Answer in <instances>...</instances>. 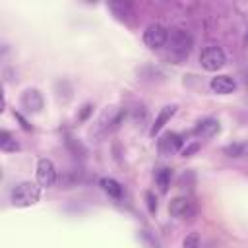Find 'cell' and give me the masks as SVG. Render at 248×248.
I'll return each mask as SVG.
<instances>
[{
    "mask_svg": "<svg viewBox=\"0 0 248 248\" xmlns=\"http://www.w3.org/2000/svg\"><path fill=\"white\" fill-rule=\"evenodd\" d=\"M225 62H227V56H225V52H223L221 46H207V48H203L202 54H200V64H202V68L207 70V72H217V70H221V68L225 66Z\"/></svg>",
    "mask_w": 248,
    "mask_h": 248,
    "instance_id": "obj_3",
    "label": "cell"
},
{
    "mask_svg": "<svg viewBox=\"0 0 248 248\" xmlns=\"http://www.w3.org/2000/svg\"><path fill=\"white\" fill-rule=\"evenodd\" d=\"M219 130H221V126H219V120L217 118H203V120H200L196 124L194 136H198V138H211Z\"/></svg>",
    "mask_w": 248,
    "mask_h": 248,
    "instance_id": "obj_11",
    "label": "cell"
},
{
    "mask_svg": "<svg viewBox=\"0 0 248 248\" xmlns=\"http://www.w3.org/2000/svg\"><path fill=\"white\" fill-rule=\"evenodd\" d=\"M14 116H16V118H17V120H19V124H21V128H23V130H27V132H29V130H31V126H29V122H27V120H25V118H23V116H21V114H19V112H16V114H14Z\"/></svg>",
    "mask_w": 248,
    "mask_h": 248,
    "instance_id": "obj_23",
    "label": "cell"
},
{
    "mask_svg": "<svg viewBox=\"0 0 248 248\" xmlns=\"http://www.w3.org/2000/svg\"><path fill=\"white\" fill-rule=\"evenodd\" d=\"M169 211H170V215L172 217H176V219H190L192 215H194V203L188 200V198H184V196H176V198H172L170 200V203H169Z\"/></svg>",
    "mask_w": 248,
    "mask_h": 248,
    "instance_id": "obj_7",
    "label": "cell"
},
{
    "mask_svg": "<svg viewBox=\"0 0 248 248\" xmlns=\"http://www.w3.org/2000/svg\"><path fill=\"white\" fill-rule=\"evenodd\" d=\"M209 87L213 89V93L229 95V93H232V91H234L236 83H234V79H232L231 76H215V78L211 79Z\"/></svg>",
    "mask_w": 248,
    "mask_h": 248,
    "instance_id": "obj_12",
    "label": "cell"
},
{
    "mask_svg": "<svg viewBox=\"0 0 248 248\" xmlns=\"http://www.w3.org/2000/svg\"><path fill=\"white\" fill-rule=\"evenodd\" d=\"M124 116H126V110L112 107V108H108V110L103 112L99 124H101V128H103L105 132H110V130H114V128L120 126V122L124 120Z\"/></svg>",
    "mask_w": 248,
    "mask_h": 248,
    "instance_id": "obj_8",
    "label": "cell"
},
{
    "mask_svg": "<svg viewBox=\"0 0 248 248\" xmlns=\"http://www.w3.org/2000/svg\"><path fill=\"white\" fill-rule=\"evenodd\" d=\"M165 46H167L169 58H172L174 62H182L184 58L190 56L192 46H194V39H192V35H190L188 31H184V29H170Z\"/></svg>",
    "mask_w": 248,
    "mask_h": 248,
    "instance_id": "obj_1",
    "label": "cell"
},
{
    "mask_svg": "<svg viewBox=\"0 0 248 248\" xmlns=\"http://www.w3.org/2000/svg\"><path fill=\"white\" fill-rule=\"evenodd\" d=\"M182 246H184V248H200V236H198V232H190V234L184 238Z\"/></svg>",
    "mask_w": 248,
    "mask_h": 248,
    "instance_id": "obj_19",
    "label": "cell"
},
{
    "mask_svg": "<svg viewBox=\"0 0 248 248\" xmlns=\"http://www.w3.org/2000/svg\"><path fill=\"white\" fill-rule=\"evenodd\" d=\"M176 112V105H167V107H163L161 108V112L157 114V118H155V122L151 124V128H149V136H157L163 128H165V124L172 118V114Z\"/></svg>",
    "mask_w": 248,
    "mask_h": 248,
    "instance_id": "obj_10",
    "label": "cell"
},
{
    "mask_svg": "<svg viewBox=\"0 0 248 248\" xmlns=\"http://www.w3.org/2000/svg\"><path fill=\"white\" fill-rule=\"evenodd\" d=\"M10 200L16 207H29V205H35L39 200H41V186L31 182V180H23V182H17L12 192H10Z\"/></svg>",
    "mask_w": 248,
    "mask_h": 248,
    "instance_id": "obj_2",
    "label": "cell"
},
{
    "mask_svg": "<svg viewBox=\"0 0 248 248\" xmlns=\"http://www.w3.org/2000/svg\"><path fill=\"white\" fill-rule=\"evenodd\" d=\"M145 200H147V209L149 213H155L157 211V198L153 192H145Z\"/></svg>",
    "mask_w": 248,
    "mask_h": 248,
    "instance_id": "obj_20",
    "label": "cell"
},
{
    "mask_svg": "<svg viewBox=\"0 0 248 248\" xmlns=\"http://www.w3.org/2000/svg\"><path fill=\"white\" fill-rule=\"evenodd\" d=\"M167 39H169V29L161 23H151L143 31V43H145V46H149L153 50L163 48L167 45Z\"/></svg>",
    "mask_w": 248,
    "mask_h": 248,
    "instance_id": "obj_4",
    "label": "cell"
},
{
    "mask_svg": "<svg viewBox=\"0 0 248 248\" xmlns=\"http://www.w3.org/2000/svg\"><path fill=\"white\" fill-rule=\"evenodd\" d=\"M35 176H37V184L41 188H50L56 182V167H54V163L50 159H46V157L39 159Z\"/></svg>",
    "mask_w": 248,
    "mask_h": 248,
    "instance_id": "obj_5",
    "label": "cell"
},
{
    "mask_svg": "<svg viewBox=\"0 0 248 248\" xmlns=\"http://www.w3.org/2000/svg\"><path fill=\"white\" fill-rule=\"evenodd\" d=\"M170 178H172V170L169 167H161L157 172H155V182L159 186L161 192H167L169 186H170Z\"/></svg>",
    "mask_w": 248,
    "mask_h": 248,
    "instance_id": "obj_14",
    "label": "cell"
},
{
    "mask_svg": "<svg viewBox=\"0 0 248 248\" xmlns=\"http://www.w3.org/2000/svg\"><path fill=\"white\" fill-rule=\"evenodd\" d=\"M99 184H101V188L105 190V194H108L110 198H114V200H120V198H122V186H120V182H116L114 178H101Z\"/></svg>",
    "mask_w": 248,
    "mask_h": 248,
    "instance_id": "obj_13",
    "label": "cell"
},
{
    "mask_svg": "<svg viewBox=\"0 0 248 248\" xmlns=\"http://www.w3.org/2000/svg\"><path fill=\"white\" fill-rule=\"evenodd\" d=\"M182 143H184V140H182L180 134H176V132H165L159 138V141H157V149H159L161 155H174L176 151L182 149Z\"/></svg>",
    "mask_w": 248,
    "mask_h": 248,
    "instance_id": "obj_6",
    "label": "cell"
},
{
    "mask_svg": "<svg viewBox=\"0 0 248 248\" xmlns=\"http://www.w3.org/2000/svg\"><path fill=\"white\" fill-rule=\"evenodd\" d=\"M198 149H200V143H192V145H188V147L182 149V155H184V157H190V155L196 153Z\"/></svg>",
    "mask_w": 248,
    "mask_h": 248,
    "instance_id": "obj_22",
    "label": "cell"
},
{
    "mask_svg": "<svg viewBox=\"0 0 248 248\" xmlns=\"http://www.w3.org/2000/svg\"><path fill=\"white\" fill-rule=\"evenodd\" d=\"M43 105H45V101H43V95L39 89H27L21 95V107L27 112H41Z\"/></svg>",
    "mask_w": 248,
    "mask_h": 248,
    "instance_id": "obj_9",
    "label": "cell"
},
{
    "mask_svg": "<svg viewBox=\"0 0 248 248\" xmlns=\"http://www.w3.org/2000/svg\"><path fill=\"white\" fill-rule=\"evenodd\" d=\"M110 6V10L114 12V16L116 17H126L128 16V12H130V4H126V2H112V4H108Z\"/></svg>",
    "mask_w": 248,
    "mask_h": 248,
    "instance_id": "obj_18",
    "label": "cell"
},
{
    "mask_svg": "<svg viewBox=\"0 0 248 248\" xmlns=\"http://www.w3.org/2000/svg\"><path fill=\"white\" fill-rule=\"evenodd\" d=\"M0 149L6 151V153L19 149V143L14 140V136H12L8 130H2V132H0Z\"/></svg>",
    "mask_w": 248,
    "mask_h": 248,
    "instance_id": "obj_15",
    "label": "cell"
},
{
    "mask_svg": "<svg viewBox=\"0 0 248 248\" xmlns=\"http://www.w3.org/2000/svg\"><path fill=\"white\" fill-rule=\"evenodd\" d=\"M246 149H248L246 143H231V145H227L223 149V153L229 155V157H242L246 153Z\"/></svg>",
    "mask_w": 248,
    "mask_h": 248,
    "instance_id": "obj_17",
    "label": "cell"
},
{
    "mask_svg": "<svg viewBox=\"0 0 248 248\" xmlns=\"http://www.w3.org/2000/svg\"><path fill=\"white\" fill-rule=\"evenodd\" d=\"M91 112H93V105H89V103H85V105L81 107V110H79V114H78V120H79V122H83V120H87Z\"/></svg>",
    "mask_w": 248,
    "mask_h": 248,
    "instance_id": "obj_21",
    "label": "cell"
},
{
    "mask_svg": "<svg viewBox=\"0 0 248 248\" xmlns=\"http://www.w3.org/2000/svg\"><path fill=\"white\" fill-rule=\"evenodd\" d=\"M246 81H248V72H246Z\"/></svg>",
    "mask_w": 248,
    "mask_h": 248,
    "instance_id": "obj_24",
    "label": "cell"
},
{
    "mask_svg": "<svg viewBox=\"0 0 248 248\" xmlns=\"http://www.w3.org/2000/svg\"><path fill=\"white\" fill-rule=\"evenodd\" d=\"M66 147L72 151V155H76V157H85L87 155V149H85V145L79 141V140H76V138H72L70 134H66Z\"/></svg>",
    "mask_w": 248,
    "mask_h": 248,
    "instance_id": "obj_16",
    "label": "cell"
}]
</instances>
